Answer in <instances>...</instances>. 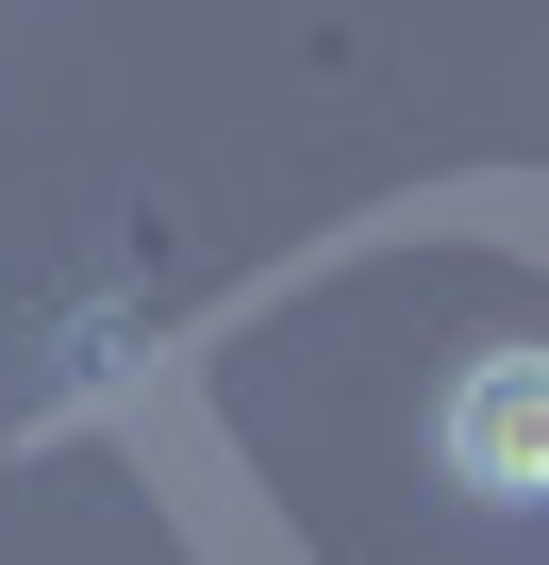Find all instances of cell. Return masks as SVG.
I'll list each match as a JSON object with an SVG mask.
<instances>
[{
	"instance_id": "obj_1",
	"label": "cell",
	"mask_w": 549,
	"mask_h": 565,
	"mask_svg": "<svg viewBox=\"0 0 549 565\" xmlns=\"http://www.w3.org/2000/svg\"><path fill=\"white\" fill-rule=\"evenodd\" d=\"M450 482L466 499H549V350H483L450 383Z\"/></svg>"
}]
</instances>
